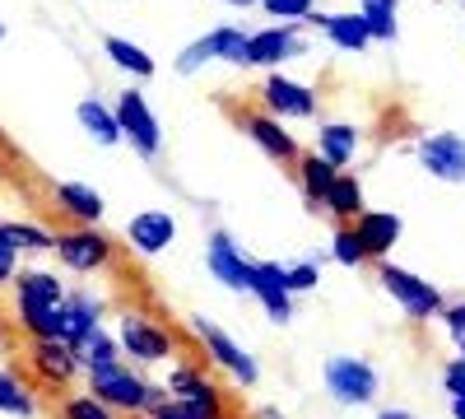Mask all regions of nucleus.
<instances>
[{
	"label": "nucleus",
	"mask_w": 465,
	"mask_h": 419,
	"mask_svg": "<svg viewBox=\"0 0 465 419\" xmlns=\"http://www.w3.org/2000/svg\"><path fill=\"white\" fill-rule=\"evenodd\" d=\"M307 19H317L322 24V33L331 37V43L340 47V52H363L372 37H368V24H363V15H307Z\"/></svg>",
	"instance_id": "412c9836"
},
{
	"label": "nucleus",
	"mask_w": 465,
	"mask_h": 419,
	"mask_svg": "<svg viewBox=\"0 0 465 419\" xmlns=\"http://www.w3.org/2000/svg\"><path fill=\"white\" fill-rule=\"evenodd\" d=\"M205 61H219V33H214V28H210L205 37H196L191 47L177 52V75H196Z\"/></svg>",
	"instance_id": "c756f323"
},
{
	"label": "nucleus",
	"mask_w": 465,
	"mask_h": 419,
	"mask_svg": "<svg viewBox=\"0 0 465 419\" xmlns=\"http://www.w3.org/2000/svg\"><path fill=\"white\" fill-rule=\"evenodd\" d=\"M15 294L19 308H61L65 303V284L52 271H15Z\"/></svg>",
	"instance_id": "6ab92c4d"
},
{
	"label": "nucleus",
	"mask_w": 465,
	"mask_h": 419,
	"mask_svg": "<svg viewBox=\"0 0 465 419\" xmlns=\"http://www.w3.org/2000/svg\"><path fill=\"white\" fill-rule=\"evenodd\" d=\"M223 5H242V10H252V5H261V0H223Z\"/></svg>",
	"instance_id": "79ce46f5"
},
{
	"label": "nucleus",
	"mask_w": 465,
	"mask_h": 419,
	"mask_svg": "<svg viewBox=\"0 0 465 419\" xmlns=\"http://www.w3.org/2000/svg\"><path fill=\"white\" fill-rule=\"evenodd\" d=\"M219 61L228 65H247V33L242 28H232V24H219Z\"/></svg>",
	"instance_id": "72a5a7b5"
},
{
	"label": "nucleus",
	"mask_w": 465,
	"mask_h": 419,
	"mask_svg": "<svg viewBox=\"0 0 465 419\" xmlns=\"http://www.w3.org/2000/svg\"><path fill=\"white\" fill-rule=\"evenodd\" d=\"M191 331L201 335V345H205V354L228 373V377H238L242 387H256L261 383V368H256V359L238 345V340H232L223 326H214L210 317H191Z\"/></svg>",
	"instance_id": "20e7f679"
},
{
	"label": "nucleus",
	"mask_w": 465,
	"mask_h": 419,
	"mask_svg": "<svg viewBox=\"0 0 465 419\" xmlns=\"http://www.w3.org/2000/svg\"><path fill=\"white\" fill-rule=\"evenodd\" d=\"M5 228V238L15 243V252H52V234L37 224H0Z\"/></svg>",
	"instance_id": "2f4dec72"
},
{
	"label": "nucleus",
	"mask_w": 465,
	"mask_h": 419,
	"mask_svg": "<svg viewBox=\"0 0 465 419\" xmlns=\"http://www.w3.org/2000/svg\"><path fill=\"white\" fill-rule=\"evenodd\" d=\"M451 419H465V396H451Z\"/></svg>",
	"instance_id": "a19ab883"
},
{
	"label": "nucleus",
	"mask_w": 465,
	"mask_h": 419,
	"mask_svg": "<svg viewBox=\"0 0 465 419\" xmlns=\"http://www.w3.org/2000/svg\"><path fill=\"white\" fill-rule=\"evenodd\" d=\"M335 173H340V168H331L322 155H302V159H298V182H302V196H307V205H312V210L326 201Z\"/></svg>",
	"instance_id": "b1692460"
},
{
	"label": "nucleus",
	"mask_w": 465,
	"mask_h": 419,
	"mask_svg": "<svg viewBox=\"0 0 465 419\" xmlns=\"http://www.w3.org/2000/svg\"><path fill=\"white\" fill-rule=\"evenodd\" d=\"M354 234H359V243H363L368 256L386 261V256H391V247L401 243V214L396 210H363L354 219Z\"/></svg>",
	"instance_id": "2eb2a0df"
},
{
	"label": "nucleus",
	"mask_w": 465,
	"mask_h": 419,
	"mask_svg": "<svg viewBox=\"0 0 465 419\" xmlns=\"http://www.w3.org/2000/svg\"><path fill=\"white\" fill-rule=\"evenodd\" d=\"M126 238L140 256H159L177 243V219H173V210H140L126 224Z\"/></svg>",
	"instance_id": "f8f14e48"
},
{
	"label": "nucleus",
	"mask_w": 465,
	"mask_h": 419,
	"mask_svg": "<svg viewBox=\"0 0 465 419\" xmlns=\"http://www.w3.org/2000/svg\"><path fill=\"white\" fill-rule=\"evenodd\" d=\"M261 308H265V317L270 322H293V294H289V284H284V265H275V261H252V289H247Z\"/></svg>",
	"instance_id": "1a4fd4ad"
},
{
	"label": "nucleus",
	"mask_w": 465,
	"mask_h": 419,
	"mask_svg": "<svg viewBox=\"0 0 465 419\" xmlns=\"http://www.w3.org/2000/svg\"><path fill=\"white\" fill-rule=\"evenodd\" d=\"M302 56V37L293 24H280V28H261V33H247V65H265L275 70L284 61Z\"/></svg>",
	"instance_id": "9b49d317"
},
{
	"label": "nucleus",
	"mask_w": 465,
	"mask_h": 419,
	"mask_svg": "<svg viewBox=\"0 0 465 419\" xmlns=\"http://www.w3.org/2000/svg\"><path fill=\"white\" fill-rule=\"evenodd\" d=\"M74 117H80V126L98 140V145H122V126H116V112L98 98H80V107H74Z\"/></svg>",
	"instance_id": "5701e85b"
},
{
	"label": "nucleus",
	"mask_w": 465,
	"mask_h": 419,
	"mask_svg": "<svg viewBox=\"0 0 465 419\" xmlns=\"http://www.w3.org/2000/svg\"><path fill=\"white\" fill-rule=\"evenodd\" d=\"M442 322H447V335H451L456 354L465 359V303H451V308H442Z\"/></svg>",
	"instance_id": "e433bc0d"
},
{
	"label": "nucleus",
	"mask_w": 465,
	"mask_h": 419,
	"mask_svg": "<svg viewBox=\"0 0 465 419\" xmlns=\"http://www.w3.org/2000/svg\"><path fill=\"white\" fill-rule=\"evenodd\" d=\"M89 396H98L107 410L144 414V405H149V383H144L140 373H131L126 364H116V368H98V373H89Z\"/></svg>",
	"instance_id": "39448f33"
},
{
	"label": "nucleus",
	"mask_w": 465,
	"mask_h": 419,
	"mask_svg": "<svg viewBox=\"0 0 465 419\" xmlns=\"http://www.w3.org/2000/svg\"><path fill=\"white\" fill-rule=\"evenodd\" d=\"M377 387H381V377H377V368L368 359H359V354L326 359V392L340 405H372L377 401Z\"/></svg>",
	"instance_id": "7ed1b4c3"
},
{
	"label": "nucleus",
	"mask_w": 465,
	"mask_h": 419,
	"mask_svg": "<svg viewBox=\"0 0 465 419\" xmlns=\"http://www.w3.org/2000/svg\"><path fill=\"white\" fill-rule=\"evenodd\" d=\"M61 308H65V345H70V350H80L94 331H103V326H98L103 303H98L94 294H65Z\"/></svg>",
	"instance_id": "a211bd4d"
},
{
	"label": "nucleus",
	"mask_w": 465,
	"mask_h": 419,
	"mask_svg": "<svg viewBox=\"0 0 465 419\" xmlns=\"http://www.w3.org/2000/svg\"><path fill=\"white\" fill-rule=\"evenodd\" d=\"M0 410H5V414H19V419L37 414V401H33V392L19 383L15 373H0Z\"/></svg>",
	"instance_id": "c85d7f7f"
},
{
	"label": "nucleus",
	"mask_w": 465,
	"mask_h": 419,
	"mask_svg": "<svg viewBox=\"0 0 465 419\" xmlns=\"http://www.w3.org/2000/svg\"><path fill=\"white\" fill-rule=\"evenodd\" d=\"M442 387H447V396H465V359H460V354L447 359V368H442Z\"/></svg>",
	"instance_id": "4c0bfd02"
},
{
	"label": "nucleus",
	"mask_w": 465,
	"mask_h": 419,
	"mask_svg": "<svg viewBox=\"0 0 465 419\" xmlns=\"http://www.w3.org/2000/svg\"><path fill=\"white\" fill-rule=\"evenodd\" d=\"M116 345H122L135 364H163L173 354V335L159 322H149L140 313H126L122 317V331H116Z\"/></svg>",
	"instance_id": "0eeeda50"
},
{
	"label": "nucleus",
	"mask_w": 465,
	"mask_h": 419,
	"mask_svg": "<svg viewBox=\"0 0 465 419\" xmlns=\"http://www.w3.org/2000/svg\"><path fill=\"white\" fill-rule=\"evenodd\" d=\"M261 10L275 19H307L317 10V0H261Z\"/></svg>",
	"instance_id": "c9c22d12"
},
{
	"label": "nucleus",
	"mask_w": 465,
	"mask_h": 419,
	"mask_svg": "<svg viewBox=\"0 0 465 419\" xmlns=\"http://www.w3.org/2000/svg\"><path fill=\"white\" fill-rule=\"evenodd\" d=\"M359 145H363L359 126H349V122H326L322 135H317V155H322L331 168H344V164H354Z\"/></svg>",
	"instance_id": "aec40b11"
},
{
	"label": "nucleus",
	"mask_w": 465,
	"mask_h": 419,
	"mask_svg": "<svg viewBox=\"0 0 465 419\" xmlns=\"http://www.w3.org/2000/svg\"><path fill=\"white\" fill-rule=\"evenodd\" d=\"M15 271H19V252H15V243L5 238V228H0V284H10Z\"/></svg>",
	"instance_id": "58836bf2"
},
{
	"label": "nucleus",
	"mask_w": 465,
	"mask_h": 419,
	"mask_svg": "<svg viewBox=\"0 0 465 419\" xmlns=\"http://www.w3.org/2000/svg\"><path fill=\"white\" fill-rule=\"evenodd\" d=\"M56 205H61V214H70L74 224H84V228H94L107 214V201L94 192L89 182H56Z\"/></svg>",
	"instance_id": "f3484780"
},
{
	"label": "nucleus",
	"mask_w": 465,
	"mask_h": 419,
	"mask_svg": "<svg viewBox=\"0 0 465 419\" xmlns=\"http://www.w3.org/2000/svg\"><path fill=\"white\" fill-rule=\"evenodd\" d=\"M19 326L33 340H65V308H19Z\"/></svg>",
	"instance_id": "a878e982"
},
{
	"label": "nucleus",
	"mask_w": 465,
	"mask_h": 419,
	"mask_svg": "<svg viewBox=\"0 0 465 419\" xmlns=\"http://www.w3.org/2000/svg\"><path fill=\"white\" fill-rule=\"evenodd\" d=\"M74 354H80V368H89V373H98V368H116V364H122V345H116V340H112L107 331H94V335H89Z\"/></svg>",
	"instance_id": "bb28decb"
},
{
	"label": "nucleus",
	"mask_w": 465,
	"mask_h": 419,
	"mask_svg": "<svg viewBox=\"0 0 465 419\" xmlns=\"http://www.w3.org/2000/svg\"><path fill=\"white\" fill-rule=\"evenodd\" d=\"M103 52L116 61V65H122V70H131L135 75V80H149V75L153 70H159V61H153L144 47H135V43H126V37H107V43H103Z\"/></svg>",
	"instance_id": "393cba45"
},
{
	"label": "nucleus",
	"mask_w": 465,
	"mask_h": 419,
	"mask_svg": "<svg viewBox=\"0 0 465 419\" xmlns=\"http://www.w3.org/2000/svg\"><path fill=\"white\" fill-rule=\"evenodd\" d=\"M28 359H33V373L43 377L47 387H65L74 377V368H80V354H74L65 340H33Z\"/></svg>",
	"instance_id": "4468645a"
},
{
	"label": "nucleus",
	"mask_w": 465,
	"mask_h": 419,
	"mask_svg": "<svg viewBox=\"0 0 465 419\" xmlns=\"http://www.w3.org/2000/svg\"><path fill=\"white\" fill-rule=\"evenodd\" d=\"M205 265H210V275H214L219 284L238 289V294H247V289H252V261L242 256V247L232 243V238L223 234V228H219V234H210Z\"/></svg>",
	"instance_id": "9d476101"
},
{
	"label": "nucleus",
	"mask_w": 465,
	"mask_h": 419,
	"mask_svg": "<svg viewBox=\"0 0 465 419\" xmlns=\"http://www.w3.org/2000/svg\"><path fill=\"white\" fill-rule=\"evenodd\" d=\"M377 419H419V414H410V410H381Z\"/></svg>",
	"instance_id": "ea45409f"
},
{
	"label": "nucleus",
	"mask_w": 465,
	"mask_h": 419,
	"mask_svg": "<svg viewBox=\"0 0 465 419\" xmlns=\"http://www.w3.org/2000/svg\"><path fill=\"white\" fill-rule=\"evenodd\" d=\"M56 419H116V410H107L98 396H61L56 405Z\"/></svg>",
	"instance_id": "7c9ffc66"
},
{
	"label": "nucleus",
	"mask_w": 465,
	"mask_h": 419,
	"mask_svg": "<svg viewBox=\"0 0 465 419\" xmlns=\"http://www.w3.org/2000/svg\"><path fill=\"white\" fill-rule=\"evenodd\" d=\"M284 284H289V294H307V289H317V284H322V265H317V261L284 265Z\"/></svg>",
	"instance_id": "f704fd0d"
},
{
	"label": "nucleus",
	"mask_w": 465,
	"mask_h": 419,
	"mask_svg": "<svg viewBox=\"0 0 465 419\" xmlns=\"http://www.w3.org/2000/svg\"><path fill=\"white\" fill-rule=\"evenodd\" d=\"M242 131H247L275 164H298V159H302V155H298V140L284 131L280 117H270V112H247V117H242Z\"/></svg>",
	"instance_id": "ddd939ff"
},
{
	"label": "nucleus",
	"mask_w": 465,
	"mask_h": 419,
	"mask_svg": "<svg viewBox=\"0 0 465 419\" xmlns=\"http://www.w3.org/2000/svg\"><path fill=\"white\" fill-rule=\"evenodd\" d=\"M116 126H122V140H131V149L140 159H159V149H163V126L159 117H153V107L140 89H126L122 98H116Z\"/></svg>",
	"instance_id": "f03ea898"
},
{
	"label": "nucleus",
	"mask_w": 465,
	"mask_h": 419,
	"mask_svg": "<svg viewBox=\"0 0 465 419\" xmlns=\"http://www.w3.org/2000/svg\"><path fill=\"white\" fill-rule=\"evenodd\" d=\"M322 210H326L335 224H354V219L363 214V186H359V177L335 173V182H331V192H326Z\"/></svg>",
	"instance_id": "4be33fe9"
},
{
	"label": "nucleus",
	"mask_w": 465,
	"mask_h": 419,
	"mask_svg": "<svg viewBox=\"0 0 465 419\" xmlns=\"http://www.w3.org/2000/svg\"><path fill=\"white\" fill-rule=\"evenodd\" d=\"M363 24H368V37L377 43H391L396 37V0H363Z\"/></svg>",
	"instance_id": "cd10ccee"
},
{
	"label": "nucleus",
	"mask_w": 465,
	"mask_h": 419,
	"mask_svg": "<svg viewBox=\"0 0 465 419\" xmlns=\"http://www.w3.org/2000/svg\"><path fill=\"white\" fill-rule=\"evenodd\" d=\"M52 252L74 275H94V271H103V265H112V243L98 234V228H84V224L70 228V234H52Z\"/></svg>",
	"instance_id": "423d86ee"
},
{
	"label": "nucleus",
	"mask_w": 465,
	"mask_h": 419,
	"mask_svg": "<svg viewBox=\"0 0 465 419\" xmlns=\"http://www.w3.org/2000/svg\"><path fill=\"white\" fill-rule=\"evenodd\" d=\"M261 98L270 107V117H312V112H317V94L307 89V85L284 80V75H270Z\"/></svg>",
	"instance_id": "dca6fc26"
},
{
	"label": "nucleus",
	"mask_w": 465,
	"mask_h": 419,
	"mask_svg": "<svg viewBox=\"0 0 465 419\" xmlns=\"http://www.w3.org/2000/svg\"><path fill=\"white\" fill-rule=\"evenodd\" d=\"M0 37H5V24H0Z\"/></svg>",
	"instance_id": "37998d69"
},
{
	"label": "nucleus",
	"mask_w": 465,
	"mask_h": 419,
	"mask_svg": "<svg viewBox=\"0 0 465 419\" xmlns=\"http://www.w3.org/2000/svg\"><path fill=\"white\" fill-rule=\"evenodd\" d=\"M377 284L391 294L401 308H405V317H414V322H433V317H442V294H438V284H429L423 275H414V271H405V265H391V261H381L377 265Z\"/></svg>",
	"instance_id": "f257e3e1"
},
{
	"label": "nucleus",
	"mask_w": 465,
	"mask_h": 419,
	"mask_svg": "<svg viewBox=\"0 0 465 419\" xmlns=\"http://www.w3.org/2000/svg\"><path fill=\"white\" fill-rule=\"evenodd\" d=\"M331 256H335L340 265H363V261H372V256L363 252L359 234H354V224H340V228H335V243H331Z\"/></svg>",
	"instance_id": "473e14b6"
},
{
	"label": "nucleus",
	"mask_w": 465,
	"mask_h": 419,
	"mask_svg": "<svg viewBox=\"0 0 465 419\" xmlns=\"http://www.w3.org/2000/svg\"><path fill=\"white\" fill-rule=\"evenodd\" d=\"M419 164L429 168L438 182H465V135L456 131H433V135H419Z\"/></svg>",
	"instance_id": "6e6552de"
}]
</instances>
